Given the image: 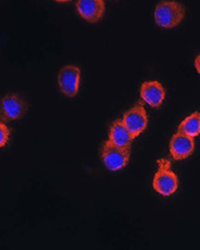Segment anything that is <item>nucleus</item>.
Returning a JSON list of instances; mask_svg holds the SVG:
<instances>
[{"instance_id": "obj_13", "label": "nucleus", "mask_w": 200, "mask_h": 250, "mask_svg": "<svg viewBox=\"0 0 200 250\" xmlns=\"http://www.w3.org/2000/svg\"><path fill=\"white\" fill-rule=\"evenodd\" d=\"M195 68H196L197 72L200 75V54L196 57V59H195Z\"/></svg>"}, {"instance_id": "obj_11", "label": "nucleus", "mask_w": 200, "mask_h": 250, "mask_svg": "<svg viewBox=\"0 0 200 250\" xmlns=\"http://www.w3.org/2000/svg\"><path fill=\"white\" fill-rule=\"evenodd\" d=\"M178 131H181L189 137H197L200 135V112H194L187 116L179 125Z\"/></svg>"}, {"instance_id": "obj_14", "label": "nucleus", "mask_w": 200, "mask_h": 250, "mask_svg": "<svg viewBox=\"0 0 200 250\" xmlns=\"http://www.w3.org/2000/svg\"><path fill=\"white\" fill-rule=\"evenodd\" d=\"M55 1H57V2H69V1H71V0H55Z\"/></svg>"}, {"instance_id": "obj_3", "label": "nucleus", "mask_w": 200, "mask_h": 250, "mask_svg": "<svg viewBox=\"0 0 200 250\" xmlns=\"http://www.w3.org/2000/svg\"><path fill=\"white\" fill-rule=\"evenodd\" d=\"M131 156V149H124L111 143L109 140L101 147V160L109 170L118 172L127 165Z\"/></svg>"}, {"instance_id": "obj_9", "label": "nucleus", "mask_w": 200, "mask_h": 250, "mask_svg": "<svg viewBox=\"0 0 200 250\" xmlns=\"http://www.w3.org/2000/svg\"><path fill=\"white\" fill-rule=\"evenodd\" d=\"M141 99L153 108L160 107L165 97V90L159 81H146L141 86Z\"/></svg>"}, {"instance_id": "obj_5", "label": "nucleus", "mask_w": 200, "mask_h": 250, "mask_svg": "<svg viewBox=\"0 0 200 250\" xmlns=\"http://www.w3.org/2000/svg\"><path fill=\"white\" fill-rule=\"evenodd\" d=\"M81 82V69L74 66V64H68L64 66L58 75V85L60 91L68 97H74L80 90Z\"/></svg>"}, {"instance_id": "obj_4", "label": "nucleus", "mask_w": 200, "mask_h": 250, "mask_svg": "<svg viewBox=\"0 0 200 250\" xmlns=\"http://www.w3.org/2000/svg\"><path fill=\"white\" fill-rule=\"evenodd\" d=\"M26 110V102L18 94L10 93L0 99V122L9 123L20 119Z\"/></svg>"}, {"instance_id": "obj_10", "label": "nucleus", "mask_w": 200, "mask_h": 250, "mask_svg": "<svg viewBox=\"0 0 200 250\" xmlns=\"http://www.w3.org/2000/svg\"><path fill=\"white\" fill-rule=\"evenodd\" d=\"M134 138L124 126L122 119H117L111 124L109 131V141L124 149H131Z\"/></svg>"}, {"instance_id": "obj_6", "label": "nucleus", "mask_w": 200, "mask_h": 250, "mask_svg": "<svg viewBox=\"0 0 200 250\" xmlns=\"http://www.w3.org/2000/svg\"><path fill=\"white\" fill-rule=\"evenodd\" d=\"M122 122L134 139L145 130L148 125V116L142 102L133 106L123 115Z\"/></svg>"}, {"instance_id": "obj_12", "label": "nucleus", "mask_w": 200, "mask_h": 250, "mask_svg": "<svg viewBox=\"0 0 200 250\" xmlns=\"http://www.w3.org/2000/svg\"><path fill=\"white\" fill-rule=\"evenodd\" d=\"M10 139V130L6 126V124L0 122V147L4 146Z\"/></svg>"}, {"instance_id": "obj_7", "label": "nucleus", "mask_w": 200, "mask_h": 250, "mask_svg": "<svg viewBox=\"0 0 200 250\" xmlns=\"http://www.w3.org/2000/svg\"><path fill=\"white\" fill-rule=\"evenodd\" d=\"M170 153L175 161H182L193 154L195 150V140L185 133L178 131L170 140Z\"/></svg>"}, {"instance_id": "obj_8", "label": "nucleus", "mask_w": 200, "mask_h": 250, "mask_svg": "<svg viewBox=\"0 0 200 250\" xmlns=\"http://www.w3.org/2000/svg\"><path fill=\"white\" fill-rule=\"evenodd\" d=\"M76 10L85 21L97 23L104 18L106 4L104 0H77Z\"/></svg>"}, {"instance_id": "obj_2", "label": "nucleus", "mask_w": 200, "mask_h": 250, "mask_svg": "<svg viewBox=\"0 0 200 250\" xmlns=\"http://www.w3.org/2000/svg\"><path fill=\"white\" fill-rule=\"evenodd\" d=\"M179 177L172 170L171 162L167 159L158 160V169L152 180L155 191L161 196L170 197L179 188Z\"/></svg>"}, {"instance_id": "obj_1", "label": "nucleus", "mask_w": 200, "mask_h": 250, "mask_svg": "<svg viewBox=\"0 0 200 250\" xmlns=\"http://www.w3.org/2000/svg\"><path fill=\"white\" fill-rule=\"evenodd\" d=\"M186 9L176 0H162L158 2L153 12L155 21L162 29H173L180 25L185 18Z\"/></svg>"}]
</instances>
